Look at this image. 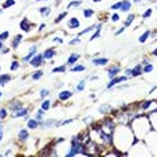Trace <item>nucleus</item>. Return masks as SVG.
Masks as SVG:
<instances>
[{
    "label": "nucleus",
    "instance_id": "f257e3e1",
    "mask_svg": "<svg viewBox=\"0 0 157 157\" xmlns=\"http://www.w3.org/2000/svg\"><path fill=\"white\" fill-rule=\"evenodd\" d=\"M128 78H129L128 75H122V77H114L113 79H110V82L107 83V86H106V87H107V89H111V87L117 86L120 82H125V81L128 79Z\"/></svg>",
    "mask_w": 157,
    "mask_h": 157
},
{
    "label": "nucleus",
    "instance_id": "f03ea898",
    "mask_svg": "<svg viewBox=\"0 0 157 157\" xmlns=\"http://www.w3.org/2000/svg\"><path fill=\"white\" fill-rule=\"evenodd\" d=\"M44 63V58H43V54H36L31 61H30V64L32 67H39Z\"/></svg>",
    "mask_w": 157,
    "mask_h": 157
},
{
    "label": "nucleus",
    "instance_id": "7ed1b4c3",
    "mask_svg": "<svg viewBox=\"0 0 157 157\" xmlns=\"http://www.w3.org/2000/svg\"><path fill=\"white\" fill-rule=\"evenodd\" d=\"M121 71V67L118 66V64H116V66H111L110 69L107 70V77L110 78V79H113L114 77H117L118 75V73Z\"/></svg>",
    "mask_w": 157,
    "mask_h": 157
},
{
    "label": "nucleus",
    "instance_id": "20e7f679",
    "mask_svg": "<svg viewBox=\"0 0 157 157\" xmlns=\"http://www.w3.org/2000/svg\"><path fill=\"white\" fill-rule=\"evenodd\" d=\"M36 51H38V47H36V46H34V47L30 50V52H28V54L26 55V57L23 58V62L28 63V62H30V61H31L34 57H35V55H36Z\"/></svg>",
    "mask_w": 157,
    "mask_h": 157
},
{
    "label": "nucleus",
    "instance_id": "39448f33",
    "mask_svg": "<svg viewBox=\"0 0 157 157\" xmlns=\"http://www.w3.org/2000/svg\"><path fill=\"white\" fill-rule=\"evenodd\" d=\"M31 23H30V20L27 19V18H24L23 20L20 21V30H23L24 32H28L30 30H31Z\"/></svg>",
    "mask_w": 157,
    "mask_h": 157
},
{
    "label": "nucleus",
    "instance_id": "423d86ee",
    "mask_svg": "<svg viewBox=\"0 0 157 157\" xmlns=\"http://www.w3.org/2000/svg\"><path fill=\"white\" fill-rule=\"evenodd\" d=\"M55 55H57V51H55L54 48H47L46 51L43 52V58L46 59V61H50V59H52Z\"/></svg>",
    "mask_w": 157,
    "mask_h": 157
},
{
    "label": "nucleus",
    "instance_id": "0eeeda50",
    "mask_svg": "<svg viewBox=\"0 0 157 157\" xmlns=\"http://www.w3.org/2000/svg\"><path fill=\"white\" fill-rule=\"evenodd\" d=\"M67 26H69L71 30H75L81 26V23H79V20H78V18H71V19H69V21H67Z\"/></svg>",
    "mask_w": 157,
    "mask_h": 157
},
{
    "label": "nucleus",
    "instance_id": "6e6552de",
    "mask_svg": "<svg viewBox=\"0 0 157 157\" xmlns=\"http://www.w3.org/2000/svg\"><path fill=\"white\" fill-rule=\"evenodd\" d=\"M81 58V55L79 54H71L70 57H69V59H67V66H74L75 63H77V61Z\"/></svg>",
    "mask_w": 157,
    "mask_h": 157
},
{
    "label": "nucleus",
    "instance_id": "1a4fd4ad",
    "mask_svg": "<svg viewBox=\"0 0 157 157\" xmlns=\"http://www.w3.org/2000/svg\"><path fill=\"white\" fill-rule=\"evenodd\" d=\"M144 73V70H142V64H137V66H134L133 69H132V77H140L141 74Z\"/></svg>",
    "mask_w": 157,
    "mask_h": 157
},
{
    "label": "nucleus",
    "instance_id": "9d476101",
    "mask_svg": "<svg viewBox=\"0 0 157 157\" xmlns=\"http://www.w3.org/2000/svg\"><path fill=\"white\" fill-rule=\"evenodd\" d=\"M107 62H109L107 58H93L91 59V63L94 66H105Z\"/></svg>",
    "mask_w": 157,
    "mask_h": 157
},
{
    "label": "nucleus",
    "instance_id": "9b49d317",
    "mask_svg": "<svg viewBox=\"0 0 157 157\" xmlns=\"http://www.w3.org/2000/svg\"><path fill=\"white\" fill-rule=\"evenodd\" d=\"M73 97V93L70 91V90H63V91H61L59 94H58V98L61 99V101H66V99H69V98H71Z\"/></svg>",
    "mask_w": 157,
    "mask_h": 157
},
{
    "label": "nucleus",
    "instance_id": "f8f14e48",
    "mask_svg": "<svg viewBox=\"0 0 157 157\" xmlns=\"http://www.w3.org/2000/svg\"><path fill=\"white\" fill-rule=\"evenodd\" d=\"M18 137H19L20 141H26V140H28V137H30L28 130H27V129H20V130H19V134H18Z\"/></svg>",
    "mask_w": 157,
    "mask_h": 157
},
{
    "label": "nucleus",
    "instance_id": "ddd939ff",
    "mask_svg": "<svg viewBox=\"0 0 157 157\" xmlns=\"http://www.w3.org/2000/svg\"><path fill=\"white\" fill-rule=\"evenodd\" d=\"M27 114H28V109L23 107V109H20V110L15 111V113H14V116H12V117L18 118V117H24V116H27Z\"/></svg>",
    "mask_w": 157,
    "mask_h": 157
},
{
    "label": "nucleus",
    "instance_id": "4468645a",
    "mask_svg": "<svg viewBox=\"0 0 157 157\" xmlns=\"http://www.w3.org/2000/svg\"><path fill=\"white\" fill-rule=\"evenodd\" d=\"M8 109L15 113V111H18V110H20V109H23V105H21L20 102H14V104H11V105L8 106Z\"/></svg>",
    "mask_w": 157,
    "mask_h": 157
},
{
    "label": "nucleus",
    "instance_id": "2eb2a0df",
    "mask_svg": "<svg viewBox=\"0 0 157 157\" xmlns=\"http://www.w3.org/2000/svg\"><path fill=\"white\" fill-rule=\"evenodd\" d=\"M132 7V3L130 0H122V6H121V11H124V12H128Z\"/></svg>",
    "mask_w": 157,
    "mask_h": 157
},
{
    "label": "nucleus",
    "instance_id": "dca6fc26",
    "mask_svg": "<svg viewBox=\"0 0 157 157\" xmlns=\"http://www.w3.org/2000/svg\"><path fill=\"white\" fill-rule=\"evenodd\" d=\"M27 126H28V129H36L39 126V121L36 118L35 120H28L27 121Z\"/></svg>",
    "mask_w": 157,
    "mask_h": 157
},
{
    "label": "nucleus",
    "instance_id": "f3484780",
    "mask_svg": "<svg viewBox=\"0 0 157 157\" xmlns=\"http://www.w3.org/2000/svg\"><path fill=\"white\" fill-rule=\"evenodd\" d=\"M150 34H152V32H150V30H147V31H145V32L142 34V35L138 38V42H140V43H145V42L148 40V38L150 36Z\"/></svg>",
    "mask_w": 157,
    "mask_h": 157
},
{
    "label": "nucleus",
    "instance_id": "a211bd4d",
    "mask_svg": "<svg viewBox=\"0 0 157 157\" xmlns=\"http://www.w3.org/2000/svg\"><path fill=\"white\" fill-rule=\"evenodd\" d=\"M21 38H23L21 35H16V36L14 38V40H12V48H14V50L18 48V46H19L20 42H21Z\"/></svg>",
    "mask_w": 157,
    "mask_h": 157
},
{
    "label": "nucleus",
    "instance_id": "6ab92c4d",
    "mask_svg": "<svg viewBox=\"0 0 157 157\" xmlns=\"http://www.w3.org/2000/svg\"><path fill=\"white\" fill-rule=\"evenodd\" d=\"M86 67L83 64H75V66H71V73H78V71H85Z\"/></svg>",
    "mask_w": 157,
    "mask_h": 157
},
{
    "label": "nucleus",
    "instance_id": "aec40b11",
    "mask_svg": "<svg viewBox=\"0 0 157 157\" xmlns=\"http://www.w3.org/2000/svg\"><path fill=\"white\" fill-rule=\"evenodd\" d=\"M101 28H102V24H98L97 26V28H95V34H94V35H91V38H90V40L93 42L94 39H97V38H99V35H101Z\"/></svg>",
    "mask_w": 157,
    "mask_h": 157
},
{
    "label": "nucleus",
    "instance_id": "412c9836",
    "mask_svg": "<svg viewBox=\"0 0 157 157\" xmlns=\"http://www.w3.org/2000/svg\"><path fill=\"white\" fill-rule=\"evenodd\" d=\"M134 18H136V15H134V14H130L128 18H126V20L124 21V26L125 27H129L132 23H133V20H134Z\"/></svg>",
    "mask_w": 157,
    "mask_h": 157
},
{
    "label": "nucleus",
    "instance_id": "4be33fe9",
    "mask_svg": "<svg viewBox=\"0 0 157 157\" xmlns=\"http://www.w3.org/2000/svg\"><path fill=\"white\" fill-rule=\"evenodd\" d=\"M97 26H98V24H93V26H90V27H87V28H85L83 31H81L79 34H78V36H82V35H85V34H87V32H90V31L95 30V28H97Z\"/></svg>",
    "mask_w": 157,
    "mask_h": 157
},
{
    "label": "nucleus",
    "instance_id": "5701e85b",
    "mask_svg": "<svg viewBox=\"0 0 157 157\" xmlns=\"http://www.w3.org/2000/svg\"><path fill=\"white\" fill-rule=\"evenodd\" d=\"M82 6V2L81 0H77V2H70L69 6H67V8L71 9V8H75V7H81Z\"/></svg>",
    "mask_w": 157,
    "mask_h": 157
},
{
    "label": "nucleus",
    "instance_id": "b1692460",
    "mask_svg": "<svg viewBox=\"0 0 157 157\" xmlns=\"http://www.w3.org/2000/svg\"><path fill=\"white\" fill-rule=\"evenodd\" d=\"M9 79H11V77H9V75H7V74H2V75H0V85H6Z\"/></svg>",
    "mask_w": 157,
    "mask_h": 157
},
{
    "label": "nucleus",
    "instance_id": "393cba45",
    "mask_svg": "<svg viewBox=\"0 0 157 157\" xmlns=\"http://www.w3.org/2000/svg\"><path fill=\"white\" fill-rule=\"evenodd\" d=\"M44 111H46V110H48L50 107H51V101L50 99H46V101H43V102H42V106H40Z\"/></svg>",
    "mask_w": 157,
    "mask_h": 157
},
{
    "label": "nucleus",
    "instance_id": "a878e982",
    "mask_svg": "<svg viewBox=\"0 0 157 157\" xmlns=\"http://www.w3.org/2000/svg\"><path fill=\"white\" fill-rule=\"evenodd\" d=\"M152 104H153V101H150V99H149V101H144V102H141V106H140V107H141L142 110H147V109L150 107Z\"/></svg>",
    "mask_w": 157,
    "mask_h": 157
},
{
    "label": "nucleus",
    "instance_id": "bb28decb",
    "mask_svg": "<svg viewBox=\"0 0 157 157\" xmlns=\"http://www.w3.org/2000/svg\"><path fill=\"white\" fill-rule=\"evenodd\" d=\"M42 77H43V71H42V70H39V71H35V73H34V74L31 75V78H32L34 81H38V79H40Z\"/></svg>",
    "mask_w": 157,
    "mask_h": 157
},
{
    "label": "nucleus",
    "instance_id": "cd10ccee",
    "mask_svg": "<svg viewBox=\"0 0 157 157\" xmlns=\"http://www.w3.org/2000/svg\"><path fill=\"white\" fill-rule=\"evenodd\" d=\"M111 110V107L106 104V105H102L99 107V113H102V114H106V113H109V111Z\"/></svg>",
    "mask_w": 157,
    "mask_h": 157
},
{
    "label": "nucleus",
    "instance_id": "c85d7f7f",
    "mask_svg": "<svg viewBox=\"0 0 157 157\" xmlns=\"http://www.w3.org/2000/svg\"><path fill=\"white\" fill-rule=\"evenodd\" d=\"M153 69H154V66H153L152 63H148V64L142 66V70H144V73H152V71H153Z\"/></svg>",
    "mask_w": 157,
    "mask_h": 157
},
{
    "label": "nucleus",
    "instance_id": "c756f323",
    "mask_svg": "<svg viewBox=\"0 0 157 157\" xmlns=\"http://www.w3.org/2000/svg\"><path fill=\"white\" fill-rule=\"evenodd\" d=\"M43 116H44V110L40 107V109L36 111V116H35V118H36V120L40 122V121H43Z\"/></svg>",
    "mask_w": 157,
    "mask_h": 157
},
{
    "label": "nucleus",
    "instance_id": "7c9ffc66",
    "mask_svg": "<svg viewBox=\"0 0 157 157\" xmlns=\"http://www.w3.org/2000/svg\"><path fill=\"white\" fill-rule=\"evenodd\" d=\"M94 15V11H93V8H87V9H85L83 11V16L86 18V19H89L90 16H93Z\"/></svg>",
    "mask_w": 157,
    "mask_h": 157
},
{
    "label": "nucleus",
    "instance_id": "2f4dec72",
    "mask_svg": "<svg viewBox=\"0 0 157 157\" xmlns=\"http://www.w3.org/2000/svg\"><path fill=\"white\" fill-rule=\"evenodd\" d=\"M52 73H66V66H58L52 69Z\"/></svg>",
    "mask_w": 157,
    "mask_h": 157
},
{
    "label": "nucleus",
    "instance_id": "473e14b6",
    "mask_svg": "<svg viewBox=\"0 0 157 157\" xmlns=\"http://www.w3.org/2000/svg\"><path fill=\"white\" fill-rule=\"evenodd\" d=\"M152 12H153V9H152V8H148V9L142 14V19H148V18H150Z\"/></svg>",
    "mask_w": 157,
    "mask_h": 157
},
{
    "label": "nucleus",
    "instance_id": "72a5a7b5",
    "mask_svg": "<svg viewBox=\"0 0 157 157\" xmlns=\"http://www.w3.org/2000/svg\"><path fill=\"white\" fill-rule=\"evenodd\" d=\"M12 6H15V0H6V3L3 4V8H9Z\"/></svg>",
    "mask_w": 157,
    "mask_h": 157
},
{
    "label": "nucleus",
    "instance_id": "f704fd0d",
    "mask_svg": "<svg viewBox=\"0 0 157 157\" xmlns=\"http://www.w3.org/2000/svg\"><path fill=\"white\" fill-rule=\"evenodd\" d=\"M66 16H67V12H62V14H59V15L57 16V19H55L54 21H55V23H59V21H62L63 18H66Z\"/></svg>",
    "mask_w": 157,
    "mask_h": 157
},
{
    "label": "nucleus",
    "instance_id": "c9c22d12",
    "mask_svg": "<svg viewBox=\"0 0 157 157\" xmlns=\"http://www.w3.org/2000/svg\"><path fill=\"white\" fill-rule=\"evenodd\" d=\"M20 67V64H19V62L18 61H12V63H11V70L12 71H15V70H18Z\"/></svg>",
    "mask_w": 157,
    "mask_h": 157
},
{
    "label": "nucleus",
    "instance_id": "e433bc0d",
    "mask_svg": "<svg viewBox=\"0 0 157 157\" xmlns=\"http://www.w3.org/2000/svg\"><path fill=\"white\" fill-rule=\"evenodd\" d=\"M85 86H86V82H85V81H81L77 85V91H82L83 89H85Z\"/></svg>",
    "mask_w": 157,
    "mask_h": 157
},
{
    "label": "nucleus",
    "instance_id": "4c0bfd02",
    "mask_svg": "<svg viewBox=\"0 0 157 157\" xmlns=\"http://www.w3.org/2000/svg\"><path fill=\"white\" fill-rule=\"evenodd\" d=\"M50 94V90H47V89H42L40 93H39V97L40 98H44V97H47Z\"/></svg>",
    "mask_w": 157,
    "mask_h": 157
},
{
    "label": "nucleus",
    "instance_id": "58836bf2",
    "mask_svg": "<svg viewBox=\"0 0 157 157\" xmlns=\"http://www.w3.org/2000/svg\"><path fill=\"white\" fill-rule=\"evenodd\" d=\"M121 6H122V2H118V3L111 4V6H110V8L113 9V11H114V9H121Z\"/></svg>",
    "mask_w": 157,
    "mask_h": 157
},
{
    "label": "nucleus",
    "instance_id": "ea45409f",
    "mask_svg": "<svg viewBox=\"0 0 157 157\" xmlns=\"http://www.w3.org/2000/svg\"><path fill=\"white\" fill-rule=\"evenodd\" d=\"M8 36H9V32H8V31H4V32L0 34V40H4V39H7Z\"/></svg>",
    "mask_w": 157,
    "mask_h": 157
},
{
    "label": "nucleus",
    "instance_id": "a19ab883",
    "mask_svg": "<svg viewBox=\"0 0 157 157\" xmlns=\"http://www.w3.org/2000/svg\"><path fill=\"white\" fill-rule=\"evenodd\" d=\"M7 117V109H0V120Z\"/></svg>",
    "mask_w": 157,
    "mask_h": 157
},
{
    "label": "nucleus",
    "instance_id": "79ce46f5",
    "mask_svg": "<svg viewBox=\"0 0 157 157\" xmlns=\"http://www.w3.org/2000/svg\"><path fill=\"white\" fill-rule=\"evenodd\" d=\"M78 43H81V39H79V36L78 38H75V39H73V40H70V46H74V44H78Z\"/></svg>",
    "mask_w": 157,
    "mask_h": 157
},
{
    "label": "nucleus",
    "instance_id": "37998d69",
    "mask_svg": "<svg viewBox=\"0 0 157 157\" xmlns=\"http://www.w3.org/2000/svg\"><path fill=\"white\" fill-rule=\"evenodd\" d=\"M111 20H113V21H118L120 20V15L118 14H113V15H111Z\"/></svg>",
    "mask_w": 157,
    "mask_h": 157
},
{
    "label": "nucleus",
    "instance_id": "c03bdc74",
    "mask_svg": "<svg viewBox=\"0 0 157 157\" xmlns=\"http://www.w3.org/2000/svg\"><path fill=\"white\" fill-rule=\"evenodd\" d=\"M52 42H54V43H58V44H62V43H63V39H62V38H54Z\"/></svg>",
    "mask_w": 157,
    "mask_h": 157
},
{
    "label": "nucleus",
    "instance_id": "a18cd8bd",
    "mask_svg": "<svg viewBox=\"0 0 157 157\" xmlns=\"http://www.w3.org/2000/svg\"><path fill=\"white\" fill-rule=\"evenodd\" d=\"M47 9H48V7H40V8H39V12H40V14H44Z\"/></svg>",
    "mask_w": 157,
    "mask_h": 157
},
{
    "label": "nucleus",
    "instance_id": "49530a36",
    "mask_svg": "<svg viewBox=\"0 0 157 157\" xmlns=\"http://www.w3.org/2000/svg\"><path fill=\"white\" fill-rule=\"evenodd\" d=\"M125 28H126L125 26H124V27H121V28H120V30H118V31L116 32V35H120V34H122V32H124V31H125Z\"/></svg>",
    "mask_w": 157,
    "mask_h": 157
},
{
    "label": "nucleus",
    "instance_id": "de8ad7c7",
    "mask_svg": "<svg viewBox=\"0 0 157 157\" xmlns=\"http://www.w3.org/2000/svg\"><path fill=\"white\" fill-rule=\"evenodd\" d=\"M9 52V48L8 47H3L2 48V54H8Z\"/></svg>",
    "mask_w": 157,
    "mask_h": 157
},
{
    "label": "nucleus",
    "instance_id": "09e8293b",
    "mask_svg": "<svg viewBox=\"0 0 157 157\" xmlns=\"http://www.w3.org/2000/svg\"><path fill=\"white\" fill-rule=\"evenodd\" d=\"M125 75L132 77V69H126V70H125Z\"/></svg>",
    "mask_w": 157,
    "mask_h": 157
},
{
    "label": "nucleus",
    "instance_id": "8fccbe9b",
    "mask_svg": "<svg viewBox=\"0 0 157 157\" xmlns=\"http://www.w3.org/2000/svg\"><path fill=\"white\" fill-rule=\"evenodd\" d=\"M148 63H150V59H148V58H147V59H144V61H142V63H141V64H142V66H145V64H148Z\"/></svg>",
    "mask_w": 157,
    "mask_h": 157
},
{
    "label": "nucleus",
    "instance_id": "3c124183",
    "mask_svg": "<svg viewBox=\"0 0 157 157\" xmlns=\"http://www.w3.org/2000/svg\"><path fill=\"white\" fill-rule=\"evenodd\" d=\"M3 140V128H2V125H0V141Z\"/></svg>",
    "mask_w": 157,
    "mask_h": 157
},
{
    "label": "nucleus",
    "instance_id": "603ef678",
    "mask_svg": "<svg viewBox=\"0 0 157 157\" xmlns=\"http://www.w3.org/2000/svg\"><path fill=\"white\" fill-rule=\"evenodd\" d=\"M152 55H153V57H157V48H154V51L152 52Z\"/></svg>",
    "mask_w": 157,
    "mask_h": 157
},
{
    "label": "nucleus",
    "instance_id": "864d4df0",
    "mask_svg": "<svg viewBox=\"0 0 157 157\" xmlns=\"http://www.w3.org/2000/svg\"><path fill=\"white\" fill-rule=\"evenodd\" d=\"M44 27H46V26H44V24H40V27H39V31H42Z\"/></svg>",
    "mask_w": 157,
    "mask_h": 157
},
{
    "label": "nucleus",
    "instance_id": "5fc2aeb1",
    "mask_svg": "<svg viewBox=\"0 0 157 157\" xmlns=\"http://www.w3.org/2000/svg\"><path fill=\"white\" fill-rule=\"evenodd\" d=\"M4 46H3V40H0V50H2Z\"/></svg>",
    "mask_w": 157,
    "mask_h": 157
},
{
    "label": "nucleus",
    "instance_id": "6e6d98bb",
    "mask_svg": "<svg viewBox=\"0 0 157 157\" xmlns=\"http://www.w3.org/2000/svg\"><path fill=\"white\" fill-rule=\"evenodd\" d=\"M133 2H134V3H140V2H141V0H133Z\"/></svg>",
    "mask_w": 157,
    "mask_h": 157
},
{
    "label": "nucleus",
    "instance_id": "4d7b16f0",
    "mask_svg": "<svg viewBox=\"0 0 157 157\" xmlns=\"http://www.w3.org/2000/svg\"><path fill=\"white\" fill-rule=\"evenodd\" d=\"M93 2H95V3H98V2H102V0H93Z\"/></svg>",
    "mask_w": 157,
    "mask_h": 157
},
{
    "label": "nucleus",
    "instance_id": "13d9d810",
    "mask_svg": "<svg viewBox=\"0 0 157 157\" xmlns=\"http://www.w3.org/2000/svg\"><path fill=\"white\" fill-rule=\"evenodd\" d=\"M55 2H57V3H59V2H61V0H55Z\"/></svg>",
    "mask_w": 157,
    "mask_h": 157
},
{
    "label": "nucleus",
    "instance_id": "bf43d9fd",
    "mask_svg": "<svg viewBox=\"0 0 157 157\" xmlns=\"http://www.w3.org/2000/svg\"><path fill=\"white\" fill-rule=\"evenodd\" d=\"M0 97H2V91H0Z\"/></svg>",
    "mask_w": 157,
    "mask_h": 157
},
{
    "label": "nucleus",
    "instance_id": "052dcab7",
    "mask_svg": "<svg viewBox=\"0 0 157 157\" xmlns=\"http://www.w3.org/2000/svg\"><path fill=\"white\" fill-rule=\"evenodd\" d=\"M156 8H157V3H156Z\"/></svg>",
    "mask_w": 157,
    "mask_h": 157
},
{
    "label": "nucleus",
    "instance_id": "680f3d73",
    "mask_svg": "<svg viewBox=\"0 0 157 157\" xmlns=\"http://www.w3.org/2000/svg\"><path fill=\"white\" fill-rule=\"evenodd\" d=\"M0 14H2V9H0Z\"/></svg>",
    "mask_w": 157,
    "mask_h": 157
},
{
    "label": "nucleus",
    "instance_id": "e2e57ef3",
    "mask_svg": "<svg viewBox=\"0 0 157 157\" xmlns=\"http://www.w3.org/2000/svg\"><path fill=\"white\" fill-rule=\"evenodd\" d=\"M36 2H40V0H36Z\"/></svg>",
    "mask_w": 157,
    "mask_h": 157
}]
</instances>
